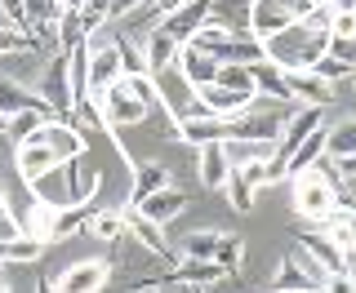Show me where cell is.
<instances>
[{"mask_svg": "<svg viewBox=\"0 0 356 293\" xmlns=\"http://www.w3.org/2000/svg\"><path fill=\"white\" fill-rule=\"evenodd\" d=\"M187 0H152V14H156V22L161 18H170V14H178V9H183Z\"/></svg>", "mask_w": 356, "mask_h": 293, "instance_id": "f6af8a7d", "label": "cell"}, {"mask_svg": "<svg viewBox=\"0 0 356 293\" xmlns=\"http://www.w3.org/2000/svg\"><path fill=\"white\" fill-rule=\"evenodd\" d=\"M0 218H14V213H9V205H5V191H0Z\"/></svg>", "mask_w": 356, "mask_h": 293, "instance_id": "681fc988", "label": "cell"}, {"mask_svg": "<svg viewBox=\"0 0 356 293\" xmlns=\"http://www.w3.org/2000/svg\"><path fill=\"white\" fill-rule=\"evenodd\" d=\"M285 89H289V103H303V107H330L339 98V89L316 81L312 72H285Z\"/></svg>", "mask_w": 356, "mask_h": 293, "instance_id": "ac0fdd59", "label": "cell"}, {"mask_svg": "<svg viewBox=\"0 0 356 293\" xmlns=\"http://www.w3.org/2000/svg\"><path fill=\"white\" fill-rule=\"evenodd\" d=\"M321 293H356V280L352 276H330L325 285H321Z\"/></svg>", "mask_w": 356, "mask_h": 293, "instance_id": "ee69618b", "label": "cell"}, {"mask_svg": "<svg viewBox=\"0 0 356 293\" xmlns=\"http://www.w3.org/2000/svg\"><path fill=\"white\" fill-rule=\"evenodd\" d=\"M27 107H40V94L31 98L22 85H14V81H0V111H5V116H18V111H27Z\"/></svg>", "mask_w": 356, "mask_h": 293, "instance_id": "8d00e7d4", "label": "cell"}, {"mask_svg": "<svg viewBox=\"0 0 356 293\" xmlns=\"http://www.w3.org/2000/svg\"><path fill=\"white\" fill-rule=\"evenodd\" d=\"M89 218H94V205H67L54 213V231H49V244L67 240V235H76L81 227H89Z\"/></svg>", "mask_w": 356, "mask_h": 293, "instance_id": "d4e9b609", "label": "cell"}, {"mask_svg": "<svg viewBox=\"0 0 356 293\" xmlns=\"http://www.w3.org/2000/svg\"><path fill=\"white\" fill-rule=\"evenodd\" d=\"M325 142H330V120H325V125H321L316 133H312V138H307L303 146H298L294 156H289L285 178H298V174H307V169L316 165V160H325Z\"/></svg>", "mask_w": 356, "mask_h": 293, "instance_id": "603a6c76", "label": "cell"}, {"mask_svg": "<svg viewBox=\"0 0 356 293\" xmlns=\"http://www.w3.org/2000/svg\"><path fill=\"white\" fill-rule=\"evenodd\" d=\"M330 5H334V9H352L356 0H330Z\"/></svg>", "mask_w": 356, "mask_h": 293, "instance_id": "f907efd6", "label": "cell"}, {"mask_svg": "<svg viewBox=\"0 0 356 293\" xmlns=\"http://www.w3.org/2000/svg\"><path fill=\"white\" fill-rule=\"evenodd\" d=\"M125 231L134 235V240L143 244V253H152V258H161V262H178V249L170 244V235H165V227H156V222H147L143 213H134L125 209Z\"/></svg>", "mask_w": 356, "mask_h": 293, "instance_id": "7c38bea8", "label": "cell"}, {"mask_svg": "<svg viewBox=\"0 0 356 293\" xmlns=\"http://www.w3.org/2000/svg\"><path fill=\"white\" fill-rule=\"evenodd\" d=\"M222 191H227V200H232V209H236V213H250L254 209V196H259V191L241 178V169H232V174H227V187H222Z\"/></svg>", "mask_w": 356, "mask_h": 293, "instance_id": "60d3db41", "label": "cell"}, {"mask_svg": "<svg viewBox=\"0 0 356 293\" xmlns=\"http://www.w3.org/2000/svg\"><path fill=\"white\" fill-rule=\"evenodd\" d=\"M54 36H58V49H63V53H72V49H81V44H89V31H85L81 9H63V18H58V27H54Z\"/></svg>", "mask_w": 356, "mask_h": 293, "instance_id": "4316f807", "label": "cell"}, {"mask_svg": "<svg viewBox=\"0 0 356 293\" xmlns=\"http://www.w3.org/2000/svg\"><path fill=\"white\" fill-rule=\"evenodd\" d=\"M241 5H254V0H241Z\"/></svg>", "mask_w": 356, "mask_h": 293, "instance_id": "9f6ffc18", "label": "cell"}, {"mask_svg": "<svg viewBox=\"0 0 356 293\" xmlns=\"http://www.w3.org/2000/svg\"><path fill=\"white\" fill-rule=\"evenodd\" d=\"M0 293H14V289H9V280H5V276H0Z\"/></svg>", "mask_w": 356, "mask_h": 293, "instance_id": "f5cc1de1", "label": "cell"}, {"mask_svg": "<svg viewBox=\"0 0 356 293\" xmlns=\"http://www.w3.org/2000/svg\"><path fill=\"white\" fill-rule=\"evenodd\" d=\"M281 125L285 120L276 116V111H263V116H232V138L236 142H250V146H276L281 138Z\"/></svg>", "mask_w": 356, "mask_h": 293, "instance_id": "9a60e30c", "label": "cell"}, {"mask_svg": "<svg viewBox=\"0 0 356 293\" xmlns=\"http://www.w3.org/2000/svg\"><path fill=\"white\" fill-rule=\"evenodd\" d=\"M222 231H187L178 240V258H192V262H214V249H218Z\"/></svg>", "mask_w": 356, "mask_h": 293, "instance_id": "484cf974", "label": "cell"}, {"mask_svg": "<svg viewBox=\"0 0 356 293\" xmlns=\"http://www.w3.org/2000/svg\"><path fill=\"white\" fill-rule=\"evenodd\" d=\"M54 209L49 200H31V209H27V218H18L22 222V235H31V240H44L49 244V231H54Z\"/></svg>", "mask_w": 356, "mask_h": 293, "instance_id": "f1b7e54d", "label": "cell"}, {"mask_svg": "<svg viewBox=\"0 0 356 293\" xmlns=\"http://www.w3.org/2000/svg\"><path fill=\"white\" fill-rule=\"evenodd\" d=\"M285 27H294V18H289V5L285 0H254L250 5V22H245V31H250L254 40H272L281 36Z\"/></svg>", "mask_w": 356, "mask_h": 293, "instance_id": "30bf717a", "label": "cell"}, {"mask_svg": "<svg viewBox=\"0 0 356 293\" xmlns=\"http://www.w3.org/2000/svg\"><path fill=\"white\" fill-rule=\"evenodd\" d=\"M196 94V107L187 116H245L259 94H241V89H227V85H205V89H192Z\"/></svg>", "mask_w": 356, "mask_h": 293, "instance_id": "5b68a950", "label": "cell"}, {"mask_svg": "<svg viewBox=\"0 0 356 293\" xmlns=\"http://www.w3.org/2000/svg\"><path fill=\"white\" fill-rule=\"evenodd\" d=\"M63 18V5L58 0H22V22H27L31 36H49Z\"/></svg>", "mask_w": 356, "mask_h": 293, "instance_id": "cb8c5ba5", "label": "cell"}, {"mask_svg": "<svg viewBox=\"0 0 356 293\" xmlns=\"http://www.w3.org/2000/svg\"><path fill=\"white\" fill-rule=\"evenodd\" d=\"M312 76H316V81H325V85L334 89V85H348L352 76H356V67H352V62H343V58H334V53H325V58L312 67Z\"/></svg>", "mask_w": 356, "mask_h": 293, "instance_id": "f35d334b", "label": "cell"}, {"mask_svg": "<svg viewBox=\"0 0 356 293\" xmlns=\"http://www.w3.org/2000/svg\"><path fill=\"white\" fill-rule=\"evenodd\" d=\"M214 262L222 267V276H241L245 271V240H241V235L222 231V240H218V249H214Z\"/></svg>", "mask_w": 356, "mask_h": 293, "instance_id": "4dcf8cb0", "label": "cell"}, {"mask_svg": "<svg viewBox=\"0 0 356 293\" xmlns=\"http://www.w3.org/2000/svg\"><path fill=\"white\" fill-rule=\"evenodd\" d=\"M348 156H356V120L330 129V142H325V160H348Z\"/></svg>", "mask_w": 356, "mask_h": 293, "instance_id": "d590c367", "label": "cell"}, {"mask_svg": "<svg viewBox=\"0 0 356 293\" xmlns=\"http://www.w3.org/2000/svg\"><path fill=\"white\" fill-rule=\"evenodd\" d=\"M263 49H267V62H272L276 72H312V67L330 53V31L312 27V22H294L281 36L267 40Z\"/></svg>", "mask_w": 356, "mask_h": 293, "instance_id": "6da1fadb", "label": "cell"}, {"mask_svg": "<svg viewBox=\"0 0 356 293\" xmlns=\"http://www.w3.org/2000/svg\"><path fill=\"white\" fill-rule=\"evenodd\" d=\"M120 81V53H116V44H89V94H98V89H107V85H116Z\"/></svg>", "mask_w": 356, "mask_h": 293, "instance_id": "d6986e66", "label": "cell"}, {"mask_svg": "<svg viewBox=\"0 0 356 293\" xmlns=\"http://www.w3.org/2000/svg\"><path fill=\"white\" fill-rule=\"evenodd\" d=\"M174 53H178V44L165 36L161 27L152 31L147 40H143V58H147V72L156 76V72H165V67H174Z\"/></svg>", "mask_w": 356, "mask_h": 293, "instance_id": "83f0119b", "label": "cell"}, {"mask_svg": "<svg viewBox=\"0 0 356 293\" xmlns=\"http://www.w3.org/2000/svg\"><path fill=\"white\" fill-rule=\"evenodd\" d=\"M14 165H18V178L27 183L31 191H36L49 174H58V169L67 165L58 151H49L44 142H36V138H27V142H18V151H14Z\"/></svg>", "mask_w": 356, "mask_h": 293, "instance_id": "8992f818", "label": "cell"}, {"mask_svg": "<svg viewBox=\"0 0 356 293\" xmlns=\"http://www.w3.org/2000/svg\"><path fill=\"white\" fill-rule=\"evenodd\" d=\"M143 5H152V0H107V18H129Z\"/></svg>", "mask_w": 356, "mask_h": 293, "instance_id": "7bdbcfd3", "label": "cell"}, {"mask_svg": "<svg viewBox=\"0 0 356 293\" xmlns=\"http://www.w3.org/2000/svg\"><path fill=\"white\" fill-rule=\"evenodd\" d=\"M9 129V116H5V111H0V133H5Z\"/></svg>", "mask_w": 356, "mask_h": 293, "instance_id": "816d5d0a", "label": "cell"}, {"mask_svg": "<svg viewBox=\"0 0 356 293\" xmlns=\"http://www.w3.org/2000/svg\"><path fill=\"white\" fill-rule=\"evenodd\" d=\"M94 103L103 107V116H107V125H143V120H147V107L138 103V98L134 94H125V85H107V89H98L94 94Z\"/></svg>", "mask_w": 356, "mask_h": 293, "instance_id": "52a82bcc", "label": "cell"}, {"mask_svg": "<svg viewBox=\"0 0 356 293\" xmlns=\"http://www.w3.org/2000/svg\"><path fill=\"white\" fill-rule=\"evenodd\" d=\"M89 231H94L98 240L116 244L120 235H125V209H94V218H89Z\"/></svg>", "mask_w": 356, "mask_h": 293, "instance_id": "1f68e13d", "label": "cell"}, {"mask_svg": "<svg viewBox=\"0 0 356 293\" xmlns=\"http://www.w3.org/2000/svg\"><path fill=\"white\" fill-rule=\"evenodd\" d=\"M334 169H339V178H352L356 183V156H348V160H330Z\"/></svg>", "mask_w": 356, "mask_h": 293, "instance_id": "7dc6e473", "label": "cell"}, {"mask_svg": "<svg viewBox=\"0 0 356 293\" xmlns=\"http://www.w3.org/2000/svg\"><path fill=\"white\" fill-rule=\"evenodd\" d=\"M192 293H200V289H192Z\"/></svg>", "mask_w": 356, "mask_h": 293, "instance_id": "6f0895ef", "label": "cell"}, {"mask_svg": "<svg viewBox=\"0 0 356 293\" xmlns=\"http://www.w3.org/2000/svg\"><path fill=\"white\" fill-rule=\"evenodd\" d=\"M0 271H5V258H0Z\"/></svg>", "mask_w": 356, "mask_h": 293, "instance_id": "11a10c76", "label": "cell"}, {"mask_svg": "<svg viewBox=\"0 0 356 293\" xmlns=\"http://www.w3.org/2000/svg\"><path fill=\"white\" fill-rule=\"evenodd\" d=\"M205 18H209V0H187L178 14L161 18V31H165V36H170L174 44H187L200 27H205Z\"/></svg>", "mask_w": 356, "mask_h": 293, "instance_id": "e0dca14e", "label": "cell"}, {"mask_svg": "<svg viewBox=\"0 0 356 293\" xmlns=\"http://www.w3.org/2000/svg\"><path fill=\"white\" fill-rule=\"evenodd\" d=\"M40 103L54 111V120H63V125H81L76 111H72V58H67V53H54V58L44 62Z\"/></svg>", "mask_w": 356, "mask_h": 293, "instance_id": "3957f363", "label": "cell"}, {"mask_svg": "<svg viewBox=\"0 0 356 293\" xmlns=\"http://www.w3.org/2000/svg\"><path fill=\"white\" fill-rule=\"evenodd\" d=\"M165 187H170V169H165V165H156V160L138 165V169H134V187H129L125 209H138L147 196H156V191H165Z\"/></svg>", "mask_w": 356, "mask_h": 293, "instance_id": "7402d4cb", "label": "cell"}, {"mask_svg": "<svg viewBox=\"0 0 356 293\" xmlns=\"http://www.w3.org/2000/svg\"><path fill=\"white\" fill-rule=\"evenodd\" d=\"M214 85L241 89V94H259V89H254V67H241V62H222V67H218V81H214Z\"/></svg>", "mask_w": 356, "mask_h": 293, "instance_id": "ab89813d", "label": "cell"}, {"mask_svg": "<svg viewBox=\"0 0 356 293\" xmlns=\"http://www.w3.org/2000/svg\"><path fill=\"white\" fill-rule=\"evenodd\" d=\"M174 138L187 146H209V142H227L232 138V116H178Z\"/></svg>", "mask_w": 356, "mask_h": 293, "instance_id": "9c48e42d", "label": "cell"}, {"mask_svg": "<svg viewBox=\"0 0 356 293\" xmlns=\"http://www.w3.org/2000/svg\"><path fill=\"white\" fill-rule=\"evenodd\" d=\"M49 120H54V111L40 103V107H27V111H18V116H9V129H5V133H9L14 142H27L31 133H36L40 125H49Z\"/></svg>", "mask_w": 356, "mask_h": 293, "instance_id": "f546056e", "label": "cell"}, {"mask_svg": "<svg viewBox=\"0 0 356 293\" xmlns=\"http://www.w3.org/2000/svg\"><path fill=\"white\" fill-rule=\"evenodd\" d=\"M0 9L9 14V27H22V31H27V22H22V0H0Z\"/></svg>", "mask_w": 356, "mask_h": 293, "instance_id": "bcb514c9", "label": "cell"}, {"mask_svg": "<svg viewBox=\"0 0 356 293\" xmlns=\"http://www.w3.org/2000/svg\"><path fill=\"white\" fill-rule=\"evenodd\" d=\"M218 280H222L218 262H192V258H183L165 271V285H187V289H205V285H218Z\"/></svg>", "mask_w": 356, "mask_h": 293, "instance_id": "44dd1931", "label": "cell"}, {"mask_svg": "<svg viewBox=\"0 0 356 293\" xmlns=\"http://www.w3.org/2000/svg\"><path fill=\"white\" fill-rule=\"evenodd\" d=\"M254 89H259V94H267V98H272V103H289V89H285V72H276L272 62L254 67Z\"/></svg>", "mask_w": 356, "mask_h": 293, "instance_id": "d6a6232c", "label": "cell"}, {"mask_svg": "<svg viewBox=\"0 0 356 293\" xmlns=\"http://www.w3.org/2000/svg\"><path fill=\"white\" fill-rule=\"evenodd\" d=\"M352 81H356V76H352Z\"/></svg>", "mask_w": 356, "mask_h": 293, "instance_id": "680465c9", "label": "cell"}, {"mask_svg": "<svg viewBox=\"0 0 356 293\" xmlns=\"http://www.w3.org/2000/svg\"><path fill=\"white\" fill-rule=\"evenodd\" d=\"M156 293H170V285H165V289H156Z\"/></svg>", "mask_w": 356, "mask_h": 293, "instance_id": "db71d44e", "label": "cell"}, {"mask_svg": "<svg viewBox=\"0 0 356 293\" xmlns=\"http://www.w3.org/2000/svg\"><path fill=\"white\" fill-rule=\"evenodd\" d=\"M36 293H58V289H54L49 276H36Z\"/></svg>", "mask_w": 356, "mask_h": 293, "instance_id": "c3c4849f", "label": "cell"}, {"mask_svg": "<svg viewBox=\"0 0 356 293\" xmlns=\"http://www.w3.org/2000/svg\"><path fill=\"white\" fill-rule=\"evenodd\" d=\"M294 244H298V249H303L325 276H348V253L334 244V235H325V231H294Z\"/></svg>", "mask_w": 356, "mask_h": 293, "instance_id": "ba28073f", "label": "cell"}, {"mask_svg": "<svg viewBox=\"0 0 356 293\" xmlns=\"http://www.w3.org/2000/svg\"><path fill=\"white\" fill-rule=\"evenodd\" d=\"M316 293H321V289H316Z\"/></svg>", "mask_w": 356, "mask_h": 293, "instance_id": "91938a15", "label": "cell"}, {"mask_svg": "<svg viewBox=\"0 0 356 293\" xmlns=\"http://www.w3.org/2000/svg\"><path fill=\"white\" fill-rule=\"evenodd\" d=\"M44 249H49L44 240H31V235H18V240L0 244V258H5V262H40V258H44Z\"/></svg>", "mask_w": 356, "mask_h": 293, "instance_id": "836d02e7", "label": "cell"}, {"mask_svg": "<svg viewBox=\"0 0 356 293\" xmlns=\"http://www.w3.org/2000/svg\"><path fill=\"white\" fill-rule=\"evenodd\" d=\"M111 44H116V53H120V76H143V72H147V58H143L138 40H129V36H111Z\"/></svg>", "mask_w": 356, "mask_h": 293, "instance_id": "74e56055", "label": "cell"}, {"mask_svg": "<svg viewBox=\"0 0 356 293\" xmlns=\"http://www.w3.org/2000/svg\"><path fill=\"white\" fill-rule=\"evenodd\" d=\"M325 271H321L316 262L303 253V249H294L289 258H281L276 262V276H272V293H316L321 285H325Z\"/></svg>", "mask_w": 356, "mask_h": 293, "instance_id": "277c9868", "label": "cell"}, {"mask_svg": "<svg viewBox=\"0 0 356 293\" xmlns=\"http://www.w3.org/2000/svg\"><path fill=\"white\" fill-rule=\"evenodd\" d=\"M111 280V267L98 262V258H85V262H72L67 271L54 280V289L58 293H98Z\"/></svg>", "mask_w": 356, "mask_h": 293, "instance_id": "5bb4252c", "label": "cell"}, {"mask_svg": "<svg viewBox=\"0 0 356 293\" xmlns=\"http://www.w3.org/2000/svg\"><path fill=\"white\" fill-rule=\"evenodd\" d=\"M187 205H192V196H187L183 187H165V191H156V196H147L134 213H143L147 222H156V227H165V222H174L178 213H183ZM125 209V205H120Z\"/></svg>", "mask_w": 356, "mask_h": 293, "instance_id": "2e32d148", "label": "cell"}, {"mask_svg": "<svg viewBox=\"0 0 356 293\" xmlns=\"http://www.w3.org/2000/svg\"><path fill=\"white\" fill-rule=\"evenodd\" d=\"M218 58H209V53H200L192 49V44H178V53H174V72L183 76V85L187 89H205V85H214L218 81Z\"/></svg>", "mask_w": 356, "mask_h": 293, "instance_id": "4fadbf2b", "label": "cell"}, {"mask_svg": "<svg viewBox=\"0 0 356 293\" xmlns=\"http://www.w3.org/2000/svg\"><path fill=\"white\" fill-rule=\"evenodd\" d=\"M36 142H44L49 151H58L63 160H81V156L89 151V138L81 125H63V120H49V125H40L36 133H31Z\"/></svg>", "mask_w": 356, "mask_h": 293, "instance_id": "8fae6325", "label": "cell"}, {"mask_svg": "<svg viewBox=\"0 0 356 293\" xmlns=\"http://www.w3.org/2000/svg\"><path fill=\"white\" fill-rule=\"evenodd\" d=\"M330 40H356V14H352V9H334Z\"/></svg>", "mask_w": 356, "mask_h": 293, "instance_id": "b9f144b4", "label": "cell"}, {"mask_svg": "<svg viewBox=\"0 0 356 293\" xmlns=\"http://www.w3.org/2000/svg\"><path fill=\"white\" fill-rule=\"evenodd\" d=\"M40 49V36L22 27H0V58H14V53H36Z\"/></svg>", "mask_w": 356, "mask_h": 293, "instance_id": "e575fe53", "label": "cell"}, {"mask_svg": "<svg viewBox=\"0 0 356 293\" xmlns=\"http://www.w3.org/2000/svg\"><path fill=\"white\" fill-rule=\"evenodd\" d=\"M339 196H343L339 169H334L330 160H316L307 174L294 178V213L303 222H316V227H321V222L339 209Z\"/></svg>", "mask_w": 356, "mask_h": 293, "instance_id": "7a4b0ae2", "label": "cell"}, {"mask_svg": "<svg viewBox=\"0 0 356 293\" xmlns=\"http://www.w3.org/2000/svg\"><path fill=\"white\" fill-rule=\"evenodd\" d=\"M196 169H200V183H205L209 191H222V187H227L232 160H227V151H222V142L196 146Z\"/></svg>", "mask_w": 356, "mask_h": 293, "instance_id": "ffe728a7", "label": "cell"}]
</instances>
